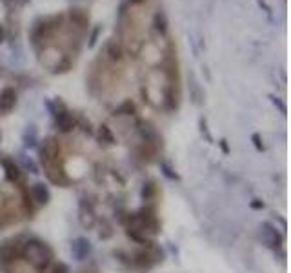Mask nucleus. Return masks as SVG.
Masks as SVG:
<instances>
[{
    "mask_svg": "<svg viewBox=\"0 0 291 273\" xmlns=\"http://www.w3.org/2000/svg\"><path fill=\"white\" fill-rule=\"evenodd\" d=\"M131 264H133V268H136V270H148L155 264V258L151 257L150 253H136L135 258L131 260Z\"/></svg>",
    "mask_w": 291,
    "mask_h": 273,
    "instance_id": "obj_10",
    "label": "nucleus"
},
{
    "mask_svg": "<svg viewBox=\"0 0 291 273\" xmlns=\"http://www.w3.org/2000/svg\"><path fill=\"white\" fill-rule=\"evenodd\" d=\"M155 192H156L155 184H153V182H148V184H144V188H142V197L148 200V198H151L155 195Z\"/></svg>",
    "mask_w": 291,
    "mask_h": 273,
    "instance_id": "obj_16",
    "label": "nucleus"
},
{
    "mask_svg": "<svg viewBox=\"0 0 291 273\" xmlns=\"http://www.w3.org/2000/svg\"><path fill=\"white\" fill-rule=\"evenodd\" d=\"M16 257V244L15 240H6L0 244V264L13 262Z\"/></svg>",
    "mask_w": 291,
    "mask_h": 273,
    "instance_id": "obj_5",
    "label": "nucleus"
},
{
    "mask_svg": "<svg viewBox=\"0 0 291 273\" xmlns=\"http://www.w3.org/2000/svg\"><path fill=\"white\" fill-rule=\"evenodd\" d=\"M251 140H253V144H255V148L258 152H264V144H262V138L258 133H253V135H251Z\"/></svg>",
    "mask_w": 291,
    "mask_h": 273,
    "instance_id": "obj_22",
    "label": "nucleus"
},
{
    "mask_svg": "<svg viewBox=\"0 0 291 273\" xmlns=\"http://www.w3.org/2000/svg\"><path fill=\"white\" fill-rule=\"evenodd\" d=\"M160 170H162V173H164V175L170 178V180H178V175H176V173H173V170H171L168 164H160Z\"/></svg>",
    "mask_w": 291,
    "mask_h": 273,
    "instance_id": "obj_20",
    "label": "nucleus"
},
{
    "mask_svg": "<svg viewBox=\"0 0 291 273\" xmlns=\"http://www.w3.org/2000/svg\"><path fill=\"white\" fill-rule=\"evenodd\" d=\"M106 55H108V58L111 62H115V64L124 60V51H122L120 44H116L115 40L108 42V46H106Z\"/></svg>",
    "mask_w": 291,
    "mask_h": 273,
    "instance_id": "obj_8",
    "label": "nucleus"
},
{
    "mask_svg": "<svg viewBox=\"0 0 291 273\" xmlns=\"http://www.w3.org/2000/svg\"><path fill=\"white\" fill-rule=\"evenodd\" d=\"M98 138H100L102 142H106V144H115V136H113L110 128L104 126V124L98 128Z\"/></svg>",
    "mask_w": 291,
    "mask_h": 273,
    "instance_id": "obj_14",
    "label": "nucleus"
},
{
    "mask_svg": "<svg viewBox=\"0 0 291 273\" xmlns=\"http://www.w3.org/2000/svg\"><path fill=\"white\" fill-rule=\"evenodd\" d=\"M138 132H140L146 144H156V142H158V133H156L155 128L150 126V124H142V126L138 128Z\"/></svg>",
    "mask_w": 291,
    "mask_h": 273,
    "instance_id": "obj_11",
    "label": "nucleus"
},
{
    "mask_svg": "<svg viewBox=\"0 0 291 273\" xmlns=\"http://www.w3.org/2000/svg\"><path fill=\"white\" fill-rule=\"evenodd\" d=\"M153 30L162 36L168 35V16L162 10H158L155 15H153Z\"/></svg>",
    "mask_w": 291,
    "mask_h": 273,
    "instance_id": "obj_9",
    "label": "nucleus"
},
{
    "mask_svg": "<svg viewBox=\"0 0 291 273\" xmlns=\"http://www.w3.org/2000/svg\"><path fill=\"white\" fill-rule=\"evenodd\" d=\"M0 138H2V135H0Z\"/></svg>",
    "mask_w": 291,
    "mask_h": 273,
    "instance_id": "obj_28",
    "label": "nucleus"
},
{
    "mask_svg": "<svg viewBox=\"0 0 291 273\" xmlns=\"http://www.w3.org/2000/svg\"><path fill=\"white\" fill-rule=\"evenodd\" d=\"M251 208H255V210H262V208H264V204L258 202V200H255V202H251Z\"/></svg>",
    "mask_w": 291,
    "mask_h": 273,
    "instance_id": "obj_24",
    "label": "nucleus"
},
{
    "mask_svg": "<svg viewBox=\"0 0 291 273\" xmlns=\"http://www.w3.org/2000/svg\"><path fill=\"white\" fill-rule=\"evenodd\" d=\"M220 146H222V150H224V152H230V148H228V144H226V140H220Z\"/></svg>",
    "mask_w": 291,
    "mask_h": 273,
    "instance_id": "obj_26",
    "label": "nucleus"
},
{
    "mask_svg": "<svg viewBox=\"0 0 291 273\" xmlns=\"http://www.w3.org/2000/svg\"><path fill=\"white\" fill-rule=\"evenodd\" d=\"M16 106V91L13 88H4L0 93V113H10Z\"/></svg>",
    "mask_w": 291,
    "mask_h": 273,
    "instance_id": "obj_4",
    "label": "nucleus"
},
{
    "mask_svg": "<svg viewBox=\"0 0 291 273\" xmlns=\"http://www.w3.org/2000/svg\"><path fill=\"white\" fill-rule=\"evenodd\" d=\"M71 252H73L75 258L84 260V258L91 253V246H90V242H88L86 238L80 237V238H76V240H73V244H71Z\"/></svg>",
    "mask_w": 291,
    "mask_h": 273,
    "instance_id": "obj_6",
    "label": "nucleus"
},
{
    "mask_svg": "<svg viewBox=\"0 0 291 273\" xmlns=\"http://www.w3.org/2000/svg\"><path fill=\"white\" fill-rule=\"evenodd\" d=\"M198 126H200L202 135L206 136V138H208V140H210V142H213V136H211V133H210V128H208L206 118H200V120H198Z\"/></svg>",
    "mask_w": 291,
    "mask_h": 273,
    "instance_id": "obj_19",
    "label": "nucleus"
},
{
    "mask_svg": "<svg viewBox=\"0 0 291 273\" xmlns=\"http://www.w3.org/2000/svg\"><path fill=\"white\" fill-rule=\"evenodd\" d=\"M24 144H26V148H33L36 144V130H35V126H28V130L24 132Z\"/></svg>",
    "mask_w": 291,
    "mask_h": 273,
    "instance_id": "obj_13",
    "label": "nucleus"
},
{
    "mask_svg": "<svg viewBox=\"0 0 291 273\" xmlns=\"http://www.w3.org/2000/svg\"><path fill=\"white\" fill-rule=\"evenodd\" d=\"M2 164H4L6 173H8V177H10L11 180H18V178H20V170H18V166H16L11 158H4Z\"/></svg>",
    "mask_w": 291,
    "mask_h": 273,
    "instance_id": "obj_12",
    "label": "nucleus"
},
{
    "mask_svg": "<svg viewBox=\"0 0 291 273\" xmlns=\"http://www.w3.org/2000/svg\"><path fill=\"white\" fill-rule=\"evenodd\" d=\"M135 113V104L131 100H126L118 110L115 112V115H133Z\"/></svg>",
    "mask_w": 291,
    "mask_h": 273,
    "instance_id": "obj_15",
    "label": "nucleus"
},
{
    "mask_svg": "<svg viewBox=\"0 0 291 273\" xmlns=\"http://www.w3.org/2000/svg\"><path fill=\"white\" fill-rule=\"evenodd\" d=\"M260 235H262V240L270 246V248L276 250L278 246L282 244V237L280 233L276 232V228L273 226L271 222H264L260 226Z\"/></svg>",
    "mask_w": 291,
    "mask_h": 273,
    "instance_id": "obj_2",
    "label": "nucleus"
},
{
    "mask_svg": "<svg viewBox=\"0 0 291 273\" xmlns=\"http://www.w3.org/2000/svg\"><path fill=\"white\" fill-rule=\"evenodd\" d=\"M55 126L60 133H71L75 130V116L71 115L68 110H62L55 116Z\"/></svg>",
    "mask_w": 291,
    "mask_h": 273,
    "instance_id": "obj_3",
    "label": "nucleus"
},
{
    "mask_svg": "<svg viewBox=\"0 0 291 273\" xmlns=\"http://www.w3.org/2000/svg\"><path fill=\"white\" fill-rule=\"evenodd\" d=\"M53 273H70V268L66 266L64 262H58L55 264V268H53Z\"/></svg>",
    "mask_w": 291,
    "mask_h": 273,
    "instance_id": "obj_23",
    "label": "nucleus"
},
{
    "mask_svg": "<svg viewBox=\"0 0 291 273\" xmlns=\"http://www.w3.org/2000/svg\"><path fill=\"white\" fill-rule=\"evenodd\" d=\"M4 38H6V31H4V28H2V26H0V44H2V42H4Z\"/></svg>",
    "mask_w": 291,
    "mask_h": 273,
    "instance_id": "obj_25",
    "label": "nucleus"
},
{
    "mask_svg": "<svg viewBox=\"0 0 291 273\" xmlns=\"http://www.w3.org/2000/svg\"><path fill=\"white\" fill-rule=\"evenodd\" d=\"M31 197L33 200H36L38 204H48L50 202V190L44 186V184H33L31 186Z\"/></svg>",
    "mask_w": 291,
    "mask_h": 273,
    "instance_id": "obj_7",
    "label": "nucleus"
},
{
    "mask_svg": "<svg viewBox=\"0 0 291 273\" xmlns=\"http://www.w3.org/2000/svg\"><path fill=\"white\" fill-rule=\"evenodd\" d=\"M256 4L260 6V8H262V11H264V13H266L268 20H270V22H273V10H271V6L268 4L266 0H256Z\"/></svg>",
    "mask_w": 291,
    "mask_h": 273,
    "instance_id": "obj_17",
    "label": "nucleus"
},
{
    "mask_svg": "<svg viewBox=\"0 0 291 273\" xmlns=\"http://www.w3.org/2000/svg\"><path fill=\"white\" fill-rule=\"evenodd\" d=\"M128 4H142V2H146V0H126Z\"/></svg>",
    "mask_w": 291,
    "mask_h": 273,
    "instance_id": "obj_27",
    "label": "nucleus"
},
{
    "mask_svg": "<svg viewBox=\"0 0 291 273\" xmlns=\"http://www.w3.org/2000/svg\"><path fill=\"white\" fill-rule=\"evenodd\" d=\"M270 98H271V102H273V104H275V106L280 110L282 115H286V104H284V102H282L280 98H278V96H275V95H270Z\"/></svg>",
    "mask_w": 291,
    "mask_h": 273,
    "instance_id": "obj_21",
    "label": "nucleus"
},
{
    "mask_svg": "<svg viewBox=\"0 0 291 273\" xmlns=\"http://www.w3.org/2000/svg\"><path fill=\"white\" fill-rule=\"evenodd\" d=\"M22 253L36 270H46L53 262V252L48 248V244L40 242V240H28L24 244Z\"/></svg>",
    "mask_w": 291,
    "mask_h": 273,
    "instance_id": "obj_1",
    "label": "nucleus"
},
{
    "mask_svg": "<svg viewBox=\"0 0 291 273\" xmlns=\"http://www.w3.org/2000/svg\"><path fill=\"white\" fill-rule=\"evenodd\" d=\"M100 31H102V26H95V30H93V33H91V36H90V42H88V48H95Z\"/></svg>",
    "mask_w": 291,
    "mask_h": 273,
    "instance_id": "obj_18",
    "label": "nucleus"
}]
</instances>
